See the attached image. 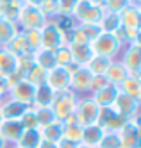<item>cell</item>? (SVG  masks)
Returning <instances> with one entry per match:
<instances>
[{"label": "cell", "mask_w": 141, "mask_h": 148, "mask_svg": "<svg viewBox=\"0 0 141 148\" xmlns=\"http://www.w3.org/2000/svg\"><path fill=\"white\" fill-rule=\"evenodd\" d=\"M89 47H91L93 56H104V57H109V59H118L123 47H125V43L116 34L100 32L89 43Z\"/></svg>", "instance_id": "cell-1"}, {"label": "cell", "mask_w": 141, "mask_h": 148, "mask_svg": "<svg viewBox=\"0 0 141 148\" xmlns=\"http://www.w3.org/2000/svg\"><path fill=\"white\" fill-rule=\"evenodd\" d=\"M73 116L77 118V123L80 127H88V125H93V123H98L100 107L95 103L91 95H84V97H79L77 103H75Z\"/></svg>", "instance_id": "cell-2"}, {"label": "cell", "mask_w": 141, "mask_h": 148, "mask_svg": "<svg viewBox=\"0 0 141 148\" xmlns=\"http://www.w3.org/2000/svg\"><path fill=\"white\" fill-rule=\"evenodd\" d=\"M41 41H43V48L56 52L57 48L68 45V34L63 30L57 20H48L41 29Z\"/></svg>", "instance_id": "cell-3"}, {"label": "cell", "mask_w": 141, "mask_h": 148, "mask_svg": "<svg viewBox=\"0 0 141 148\" xmlns=\"http://www.w3.org/2000/svg\"><path fill=\"white\" fill-rule=\"evenodd\" d=\"M77 100H79V95H75L70 88L56 91V95H54V103H52V111H54V114H56L57 121H63V120H66L70 114H73Z\"/></svg>", "instance_id": "cell-4"}, {"label": "cell", "mask_w": 141, "mask_h": 148, "mask_svg": "<svg viewBox=\"0 0 141 148\" xmlns=\"http://www.w3.org/2000/svg\"><path fill=\"white\" fill-rule=\"evenodd\" d=\"M104 7L102 5H95L88 0H79L77 5L73 9L72 20L75 23H91V25H98L100 20L104 16Z\"/></svg>", "instance_id": "cell-5"}, {"label": "cell", "mask_w": 141, "mask_h": 148, "mask_svg": "<svg viewBox=\"0 0 141 148\" xmlns=\"http://www.w3.org/2000/svg\"><path fill=\"white\" fill-rule=\"evenodd\" d=\"M68 71H70V89L79 97L89 95L91 80H93L91 71L86 66H77V64H70Z\"/></svg>", "instance_id": "cell-6"}, {"label": "cell", "mask_w": 141, "mask_h": 148, "mask_svg": "<svg viewBox=\"0 0 141 148\" xmlns=\"http://www.w3.org/2000/svg\"><path fill=\"white\" fill-rule=\"evenodd\" d=\"M16 23L20 30H23V32H27V30H39L47 23V18L43 16L39 7L23 4V7H21V11L16 18Z\"/></svg>", "instance_id": "cell-7"}, {"label": "cell", "mask_w": 141, "mask_h": 148, "mask_svg": "<svg viewBox=\"0 0 141 148\" xmlns=\"http://www.w3.org/2000/svg\"><path fill=\"white\" fill-rule=\"evenodd\" d=\"M118 61L127 68L129 75L141 77V43L134 41V43H127L122 50Z\"/></svg>", "instance_id": "cell-8"}, {"label": "cell", "mask_w": 141, "mask_h": 148, "mask_svg": "<svg viewBox=\"0 0 141 148\" xmlns=\"http://www.w3.org/2000/svg\"><path fill=\"white\" fill-rule=\"evenodd\" d=\"M120 137L122 148H141V125L139 116L131 118L123 123V127L116 132Z\"/></svg>", "instance_id": "cell-9"}, {"label": "cell", "mask_w": 141, "mask_h": 148, "mask_svg": "<svg viewBox=\"0 0 141 148\" xmlns=\"http://www.w3.org/2000/svg\"><path fill=\"white\" fill-rule=\"evenodd\" d=\"M100 32H102V30H100L98 25H91V23H73L70 34H68V43L89 45Z\"/></svg>", "instance_id": "cell-10"}, {"label": "cell", "mask_w": 141, "mask_h": 148, "mask_svg": "<svg viewBox=\"0 0 141 148\" xmlns=\"http://www.w3.org/2000/svg\"><path fill=\"white\" fill-rule=\"evenodd\" d=\"M34 91L36 88L32 86L30 82H27L25 79H21L18 82H14L13 86L9 88V98H13L14 102L25 105V107H30L32 105V100H34Z\"/></svg>", "instance_id": "cell-11"}, {"label": "cell", "mask_w": 141, "mask_h": 148, "mask_svg": "<svg viewBox=\"0 0 141 148\" xmlns=\"http://www.w3.org/2000/svg\"><path fill=\"white\" fill-rule=\"evenodd\" d=\"M45 84L54 91L68 89L70 88V71L64 66H54L52 70L47 71L45 75Z\"/></svg>", "instance_id": "cell-12"}, {"label": "cell", "mask_w": 141, "mask_h": 148, "mask_svg": "<svg viewBox=\"0 0 141 148\" xmlns=\"http://www.w3.org/2000/svg\"><path fill=\"white\" fill-rule=\"evenodd\" d=\"M120 16V23L123 30H139L141 27V5L136 2H131L122 13H118Z\"/></svg>", "instance_id": "cell-13"}, {"label": "cell", "mask_w": 141, "mask_h": 148, "mask_svg": "<svg viewBox=\"0 0 141 148\" xmlns=\"http://www.w3.org/2000/svg\"><path fill=\"white\" fill-rule=\"evenodd\" d=\"M139 102L141 100L131 98V97H127V95L120 93V95H118V98H116V102L113 103V109L120 116H123L125 120H131V118L139 116Z\"/></svg>", "instance_id": "cell-14"}, {"label": "cell", "mask_w": 141, "mask_h": 148, "mask_svg": "<svg viewBox=\"0 0 141 148\" xmlns=\"http://www.w3.org/2000/svg\"><path fill=\"white\" fill-rule=\"evenodd\" d=\"M127 120L123 116H120L113 107H105V109H100V118H98V123L104 127L105 130L109 132H118L123 127Z\"/></svg>", "instance_id": "cell-15"}, {"label": "cell", "mask_w": 141, "mask_h": 148, "mask_svg": "<svg viewBox=\"0 0 141 148\" xmlns=\"http://www.w3.org/2000/svg\"><path fill=\"white\" fill-rule=\"evenodd\" d=\"M118 95H120V89H118V86L107 84L105 88H102V89H98L96 93H93L91 98L95 100V103L98 105L100 109H105V107H113V103L116 102Z\"/></svg>", "instance_id": "cell-16"}, {"label": "cell", "mask_w": 141, "mask_h": 148, "mask_svg": "<svg viewBox=\"0 0 141 148\" xmlns=\"http://www.w3.org/2000/svg\"><path fill=\"white\" fill-rule=\"evenodd\" d=\"M21 134H23V127L18 120H4L2 125H0V136L6 139L9 146L16 145Z\"/></svg>", "instance_id": "cell-17"}, {"label": "cell", "mask_w": 141, "mask_h": 148, "mask_svg": "<svg viewBox=\"0 0 141 148\" xmlns=\"http://www.w3.org/2000/svg\"><path fill=\"white\" fill-rule=\"evenodd\" d=\"M105 129L100 125V123H93V125H88V127H82V143L89 145L93 148H98L102 137L105 136Z\"/></svg>", "instance_id": "cell-18"}, {"label": "cell", "mask_w": 141, "mask_h": 148, "mask_svg": "<svg viewBox=\"0 0 141 148\" xmlns=\"http://www.w3.org/2000/svg\"><path fill=\"white\" fill-rule=\"evenodd\" d=\"M18 70V56L6 47H0V73L4 77H9Z\"/></svg>", "instance_id": "cell-19"}, {"label": "cell", "mask_w": 141, "mask_h": 148, "mask_svg": "<svg viewBox=\"0 0 141 148\" xmlns=\"http://www.w3.org/2000/svg\"><path fill=\"white\" fill-rule=\"evenodd\" d=\"M25 105H21L18 102H14L13 98H4L0 100V112H2L4 120H20L21 114L25 112Z\"/></svg>", "instance_id": "cell-20"}, {"label": "cell", "mask_w": 141, "mask_h": 148, "mask_svg": "<svg viewBox=\"0 0 141 148\" xmlns=\"http://www.w3.org/2000/svg\"><path fill=\"white\" fill-rule=\"evenodd\" d=\"M54 91L52 88H48L47 84H41V86H36V91H34V100H32V107L36 109H41V107H52L54 103Z\"/></svg>", "instance_id": "cell-21"}, {"label": "cell", "mask_w": 141, "mask_h": 148, "mask_svg": "<svg viewBox=\"0 0 141 148\" xmlns=\"http://www.w3.org/2000/svg\"><path fill=\"white\" fill-rule=\"evenodd\" d=\"M70 54H72V61L77 66H86L89 62V59L93 57V52L89 45H75V43H68Z\"/></svg>", "instance_id": "cell-22"}, {"label": "cell", "mask_w": 141, "mask_h": 148, "mask_svg": "<svg viewBox=\"0 0 141 148\" xmlns=\"http://www.w3.org/2000/svg\"><path fill=\"white\" fill-rule=\"evenodd\" d=\"M104 77L107 79V82H109V84H113V86H120V84L129 77V71H127V68L122 64L120 61L114 59L111 62V66L107 68V71H105Z\"/></svg>", "instance_id": "cell-23"}, {"label": "cell", "mask_w": 141, "mask_h": 148, "mask_svg": "<svg viewBox=\"0 0 141 148\" xmlns=\"http://www.w3.org/2000/svg\"><path fill=\"white\" fill-rule=\"evenodd\" d=\"M120 93L127 95L131 98L141 100V77H134V75H129L120 86H118Z\"/></svg>", "instance_id": "cell-24"}, {"label": "cell", "mask_w": 141, "mask_h": 148, "mask_svg": "<svg viewBox=\"0 0 141 148\" xmlns=\"http://www.w3.org/2000/svg\"><path fill=\"white\" fill-rule=\"evenodd\" d=\"M18 32H20V27L16 22L4 16L0 18V47H6Z\"/></svg>", "instance_id": "cell-25"}, {"label": "cell", "mask_w": 141, "mask_h": 148, "mask_svg": "<svg viewBox=\"0 0 141 148\" xmlns=\"http://www.w3.org/2000/svg\"><path fill=\"white\" fill-rule=\"evenodd\" d=\"M32 54H34L36 66H39L43 71H48L54 66H57L56 64V54H54L52 50H48V48H39L36 52H32Z\"/></svg>", "instance_id": "cell-26"}, {"label": "cell", "mask_w": 141, "mask_h": 148, "mask_svg": "<svg viewBox=\"0 0 141 148\" xmlns=\"http://www.w3.org/2000/svg\"><path fill=\"white\" fill-rule=\"evenodd\" d=\"M43 141L39 129H32V130H23V134L20 136V139L16 143L18 148H38Z\"/></svg>", "instance_id": "cell-27"}, {"label": "cell", "mask_w": 141, "mask_h": 148, "mask_svg": "<svg viewBox=\"0 0 141 148\" xmlns=\"http://www.w3.org/2000/svg\"><path fill=\"white\" fill-rule=\"evenodd\" d=\"M41 132V137L45 141H50V143H59L63 139V132H64V127L61 121H54L47 127H41L39 129Z\"/></svg>", "instance_id": "cell-28"}, {"label": "cell", "mask_w": 141, "mask_h": 148, "mask_svg": "<svg viewBox=\"0 0 141 148\" xmlns=\"http://www.w3.org/2000/svg\"><path fill=\"white\" fill-rule=\"evenodd\" d=\"M113 61L114 59L104 57V56H93L89 59V62L86 64V68L91 71V75H105V71H107V68L111 66Z\"/></svg>", "instance_id": "cell-29"}, {"label": "cell", "mask_w": 141, "mask_h": 148, "mask_svg": "<svg viewBox=\"0 0 141 148\" xmlns=\"http://www.w3.org/2000/svg\"><path fill=\"white\" fill-rule=\"evenodd\" d=\"M98 27H100V30L102 32H111V34H114V32H118V30L122 29V23H120V16H118L116 13H104V16H102V20H100V23H98Z\"/></svg>", "instance_id": "cell-30"}, {"label": "cell", "mask_w": 141, "mask_h": 148, "mask_svg": "<svg viewBox=\"0 0 141 148\" xmlns=\"http://www.w3.org/2000/svg\"><path fill=\"white\" fill-rule=\"evenodd\" d=\"M6 48H9L11 52H13L14 56H21V54H27L29 50V43H27V38H25V32L23 30H20V32L9 41V43L6 45Z\"/></svg>", "instance_id": "cell-31"}, {"label": "cell", "mask_w": 141, "mask_h": 148, "mask_svg": "<svg viewBox=\"0 0 141 148\" xmlns=\"http://www.w3.org/2000/svg\"><path fill=\"white\" fill-rule=\"evenodd\" d=\"M21 123V127H23V130H32V129H39L38 125V116H36V109L32 107H27L25 112L21 114V118L18 120Z\"/></svg>", "instance_id": "cell-32"}, {"label": "cell", "mask_w": 141, "mask_h": 148, "mask_svg": "<svg viewBox=\"0 0 141 148\" xmlns=\"http://www.w3.org/2000/svg\"><path fill=\"white\" fill-rule=\"evenodd\" d=\"M39 9H41L43 16L47 18V22H48V20H57L61 16L59 14V2H57V0H45V2L39 5Z\"/></svg>", "instance_id": "cell-33"}, {"label": "cell", "mask_w": 141, "mask_h": 148, "mask_svg": "<svg viewBox=\"0 0 141 148\" xmlns=\"http://www.w3.org/2000/svg\"><path fill=\"white\" fill-rule=\"evenodd\" d=\"M45 75H47V71H43L39 66H32L29 71H25V80L30 82L32 86H41V84H45Z\"/></svg>", "instance_id": "cell-34"}, {"label": "cell", "mask_w": 141, "mask_h": 148, "mask_svg": "<svg viewBox=\"0 0 141 148\" xmlns=\"http://www.w3.org/2000/svg\"><path fill=\"white\" fill-rule=\"evenodd\" d=\"M36 109V107H34ZM36 116H38V125H39V129L41 127H47L54 121H57L56 118V114H54L52 107H41V109H36Z\"/></svg>", "instance_id": "cell-35"}, {"label": "cell", "mask_w": 141, "mask_h": 148, "mask_svg": "<svg viewBox=\"0 0 141 148\" xmlns=\"http://www.w3.org/2000/svg\"><path fill=\"white\" fill-rule=\"evenodd\" d=\"M64 127V125H63ZM63 139L72 141V143H82V127L80 125H70V127H64V132H63Z\"/></svg>", "instance_id": "cell-36"}, {"label": "cell", "mask_w": 141, "mask_h": 148, "mask_svg": "<svg viewBox=\"0 0 141 148\" xmlns=\"http://www.w3.org/2000/svg\"><path fill=\"white\" fill-rule=\"evenodd\" d=\"M21 7H23V0H13V2H9L7 5L2 7V13H4V18H9L16 22V18L21 11Z\"/></svg>", "instance_id": "cell-37"}, {"label": "cell", "mask_w": 141, "mask_h": 148, "mask_svg": "<svg viewBox=\"0 0 141 148\" xmlns=\"http://www.w3.org/2000/svg\"><path fill=\"white\" fill-rule=\"evenodd\" d=\"M54 54H56V64H57V66H64V68H68L70 64H73L68 45H64V47L57 48L56 52H54Z\"/></svg>", "instance_id": "cell-38"}, {"label": "cell", "mask_w": 141, "mask_h": 148, "mask_svg": "<svg viewBox=\"0 0 141 148\" xmlns=\"http://www.w3.org/2000/svg\"><path fill=\"white\" fill-rule=\"evenodd\" d=\"M27 43H29V50L36 52L39 48H43V41H41V29L39 30H27L25 32Z\"/></svg>", "instance_id": "cell-39"}, {"label": "cell", "mask_w": 141, "mask_h": 148, "mask_svg": "<svg viewBox=\"0 0 141 148\" xmlns=\"http://www.w3.org/2000/svg\"><path fill=\"white\" fill-rule=\"evenodd\" d=\"M131 2H132V0H105L102 7H104V11H107V13H116L118 14V13H122Z\"/></svg>", "instance_id": "cell-40"}, {"label": "cell", "mask_w": 141, "mask_h": 148, "mask_svg": "<svg viewBox=\"0 0 141 148\" xmlns=\"http://www.w3.org/2000/svg\"><path fill=\"white\" fill-rule=\"evenodd\" d=\"M98 148H122V143H120V137H118V134L107 130L105 136L102 137Z\"/></svg>", "instance_id": "cell-41"}, {"label": "cell", "mask_w": 141, "mask_h": 148, "mask_svg": "<svg viewBox=\"0 0 141 148\" xmlns=\"http://www.w3.org/2000/svg\"><path fill=\"white\" fill-rule=\"evenodd\" d=\"M57 2H59V14L63 18H72L73 9L79 0H57Z\"/></svg>", "instance_id": "cell-42"}, {"label": "cell", "mask_w": 141, "mask_h": 148, "mask_svg": "<svg viewBox=\"0 0 141 148\" xmlns=\"http://www.w3.org/2000/svg\"><path fill=\"white\" fill-rule=\"evenodd\" d=\"M34 64H36V62H34V54H32V52H27V54L18 56V70H21L23 73L29 71Z\"/></svg>", "instance_id": "cell-43"}, {"label": "cell", "mask_w": 141, "mask_h": 148, "mask_svg": "<svg viewBox=\"0 0 141 148\" xmlns=\"http://www.w3.org/2000/svg\"><path fill=\"white\" fill-rule=\"evenodd\" d=\"M107 79L104 77V75H93V80H91V89H89V95H93V93H96L98 89H102V88H105L107 86Z\"/></svg>", "instance_id": "cell-44"}, {"label": "cell", "mask_w": 141, "mask_h": 148, "mask_svg": "<svg viewBox=\"0 0 141 148\" xmlns=\"http://www.w3.org/2000/svg\"><path fill=\"white\" fill-rule=\"evenodd\" d=\"M7 95H9V84H7V80L6 82H0V100L7 98Z\"/></svg>", "instance_id": "cell-45"}, {"label": "cell", "mask_w": 141, "mask_h": 148, "mask_svg": "<svg viewBox=\"0 0 141 148\" xmlns=\"http://www.w3.org/2000/svg\"><path fill=\"white\" fill-rule=\"evenodd\" d=\"M57 148H77V143H72V141H66V139H61L57 143Z\"/></svg>", "instance_id": "cell-46"}, {"label": "cell", "mask_w": 141, "mask_h": 148, "mask_svg": "<svg viewBox=\"0 0 141 148\" xmlns=\"http://www.w3.org/2000/svg\"><path fill=\"white\" fill-rule=\"evenodd\" d=\"M38 148H57V143H50V141H45V139H43Z\"/></svg>", "instance_id": "cell-47"}, {"label": "cell", "mask_w": 141, "mask_h": 148, "mask_svg": "<svg viewBox=\"0 0 141 148\" xmlns=\"http://www.w3.org/2000/svg\"><path fill=\"white\" fill-rule=\"evenodd\" d=\"M45 0H23V4H27V5H34V7H39Z\"/></svg>", "instance_id": "cell-48"}, {"label": "cell", "mask_w": 141, "mask_h": 148, "mask_svg": "<svg viewBox=\"0 0 141 148\" xmlns=\"http://www.w3.org/2000/svg\"><path fill=\"white\" fill-rule=\"evenodd\" d=\"M0 148H9V145L6 143V139H4L2 136H0Z\"/></svg>", "instance_id": "cell-49"}, {"label": "cell", "mask_w": 141, "mask_h": 148, "mask_svg": "<svg viewBox=\"0 0 141 148\" xmlns=\"http://www.w3.org/2000/svg\"><path fill=\"white\" fill-rule=\"evenodd\" d=\"M88 2H91V4H95V5H104L105 0H88Z\"/></svg>", "instance_id": "cell-50"}, {"label": "cell", "mask_w": 141, "mask_h": 148, "mask_svg": "<svg viewBox=\"0 0 141 148\" xmlns=\"http://www.w3.org/2000/svg\"><path fill=\"white\" fill-rule=\"evenodd\" d=\"M77 148H93V146H89V145H86V143H79V145H77Z\"/></svg>", "instance_id": "cell-51"}, {"label": "cell", "mask_w": 141, "mask_h": 148, "mask_svg": "<svg viewBox=\"0 0 141 148\" xmlns=\"http://www.w3.org/2000/svg\"><path fill=\"white\" fill-rule=\"evenodd\" d=\"M9 2H13V0H0V5H2V7H4V5H7Z\"/></svg>", "instance_id": "cell-52"}, {"label": "cell", "mask_w": 141, "mask_h": 148, "mask_svg": "<svg viewBox=\"0 0 141 148\" xmlns=\"http://www.w3.org/2000/svg\"><path fill=\"white\" fill-rule=\"evenodd\" d=\"M6 80H7V77H4L2 73H0V82H6Z\"/></svg>", "instance_id": "cell-53"}, {"label": "cell", "mask_w": 141, "mask_h": 148, "mask_svg": "<svg viewBox=\"0 0 141 148\" xmlns=\"http://www.w3.org/2000/svg\"><path fill=\"white\" fill-rule=\"evenodd\" d=\"M2 121H4V116H2V112H0V125H2Z\"/></svg>", "instance_id": "cell-54"}, {"label": "cell", "mask_w": 141, "mask_h": 148, "mask_svg": "<svg viewBox=\"0 0 141 148\" xmlns=\"http://www.w3.org/2000/svg\"><path fill=\"white\" fill-rule=\"evenodd\" d=\"M4 16V13H2V5H0V18H2Z\"/></svg>", "instance_id": "cell-55"}, {"label": "cell", "mask_w": 141, "mask_h": 148, "mask_svg": "<svg viewBox=\"0 0 141 148\" xmlns=\"http://www.w3.org/2000/svg\"><path fill=\"white\" fill-rule=\"evenodd\" d=\"M9 148H18V146H16V145H11V146H9Z\"/></svg>", "instance_id": "cell-56"}]
</instances>
